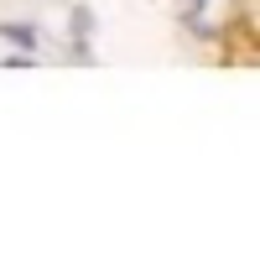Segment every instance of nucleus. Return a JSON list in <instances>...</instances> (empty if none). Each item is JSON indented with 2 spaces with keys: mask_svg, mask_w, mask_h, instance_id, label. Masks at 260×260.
<instances>
[{
  "mask_svg": "<svg viewBox=\"0 0 260 260\" xmlns=\"http://www.w3.org/2000/svg\"><path fill=\"white\" fill-rule=\"evenodd\" d=\"M224 6H229V0H187V21H192L198 31H219Z\"/></svg>",
  "mask_w": 260,
  "mask_h": 260,
  "instance_id": "1",
  "label": "nucleus"
}]
</instances>
